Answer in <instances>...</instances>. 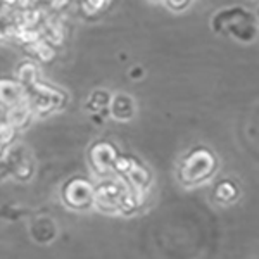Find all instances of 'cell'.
Returning a JSON list of instances; mask_svg holds the SVG:
<instances>
[{
	"label": "cell",
	"mask_w": 259,
	"mask_h": 259,
	"mask_svg": "<svg viewBox=\"0 0 259 259\" xmlns=\"http://www.w3.org/2000/svg\"><path fill=\"white\" fill-rule=\"evenodd\" d=\"M18 2H19V0H2V4H4V6H7V7L18 6Z\"/></svg>",
	"instance_id": "obj_12"
},
{
	"label": "cell",
	"mask_w": 259,
	"mask_h": 259,
	"mask_svg": "<svg viewBox=\"0 0 259 259\" xmlns=\"http://www.w3.org/2000/svg\"><path fill=\"white\" fill-rule=\"evenodd\" d=\"M133 111V102L126 95H118L112 100V114L119 119H126Z\"/></svg>",
	"instance_id": "obj_5"
},
{
	"label": "cell",
	"mask_w": 259,
	"mask_h": 259,
	"mask_svg": "<svg viewBox=\"0 0 259 259\" xmlns=\"http://www.w3.org/2000/svg\"><path fill=\"white\" fill-rule=\"evenodd\" d=\"M14 36L18 38L21 44L31 47L33 44H36L38 40H41V31L36 28H16Z\"/></svg>",
	"instance_id": "obj_7"
},
{
	"label": "cell",
	"mask_w": 259,
	"mask_h": 259,
	"mask_svg": "<svg viewBox=\"0 0 259 259\" xmlns=\"http://www.w3.org/2000/svg\"><path fill=\"white\" fill-rule=\"evenodd\" d=\"M30 50L33 52V56L41 62H50L54 59V56H56V50H54V47L44 38L38 40L36 44H33L30 47Z\"/></svg>",
	"instance_id": "obj_6"
},
{
	"label": "cell",
	"mask_w": 259,
	"mask_h": 259,
	"mask_svg": "<svg viewBox=\"0 0 259 259\" xmlns=\"http://www.w3.org/2000/svg\"><path fill=\"white\" fill-rule=\"evenodd\" d=\"M211 28L220 35L230 36L242 44H250L257 36L256 16L240 6L227 7L216 12L211 19Z\"/></svg>",
	"instance_id": "obj_1"
},
{
	"label": "cell",
	"mask_w": 259,
	"mask_h": 259,
	"mask_svg": "<svg viewBox=\"0 0 259 259\" xmlns=\"http://www.w3.org/2000/svg\"><path fill=\"white\" fill-rule=\"evenodd\" d=\"M71 4V0H49V6L52 11H64L66 7H68Z\"/></svg>",
	"instance_id": "obj_11"
},
{
	"label": "cell",
	"mask_w": 259,
	"mask_h": 259,
	"mask_svg": "<svg viewBox=\"0 0 259 259\" xmlns=\"http://www.w3.org/2000/svg\"><path fill=\"white\" fill-rule=\"evenodd\" d=\"M31 109L24 104H16V106L11 107L9 114H7V123L11 124L12 128L14 126H23L24 123L30 118Z\"/></svg>",
	"instance_id": "obj_4"
},
{
	"label": "cell",
	"mask_w": 259,
	"mask_h": 259,
	"mask_svg": "<svg viewBox=\"0 0 259 259\" xmlns=\"http://www.w3.org/2000/svg\"><path fill=\"white\" fill-rule=\"evenodd\" d=\"M38 78V69H36L35 62L24 61L18 68V81L23 87H33Z\"/></svg>",
	"instance_id": "obj_3"
},
{
	"label": "cell",
	"mask_w": 259,
	"mask_h": 259,
	"mask_svg": "<svg viewBox=\"0 0 259 259\" xmlns=\"http://www.w3.org/2000/svg\"><path fill=\"white\" fill-rule=\"evenodd\" d=\"M190 2L192 0H166V6L169 7L171 11H183V9H187V7L190 6Z\"/></svg>",
	"instance_id": "obj_10"
},
{
	"label": "cell",
	"mask_w": 259,
	"mask_h": 259,
	"mask_svg": "<svg viewBox=\"0 0 259 259\" xmlns=\"http://www.w3.org/2000/svg\"><path fill=\"white\" fill-rule=\"evenodd\" d=\"M14 30H16V26L12 24V21H6L0 16V40L14 36Z\"/></svg>",
	"instance_id": "obj_9"
},
{
	"label": "cell",
	"mask_w": 259,
	"mask_h": 259,
	"mask_svg": "<svg viewBox=\"0 0 259 259\" xmlns=\"http://www.w3.org/2000/svg\"><path fill=\"white\" fill-rule=\"evenodd\" d=\"M109 0H81V7L89 14H99L107 7Z\"/></svg>",
	"instance_id": "obj_8"
},
{
	"label": "cell",
	"mask_w": 259,
	"mask_h": 259,
	"mask_svg": "<svg viewBox=\"0 0 259 259\" xmlns=\"http://www.w3.org/2000/svg\"><path fill=\"white\" fill-rule=\"evenodd\" d=\"M24 97V87L19 81L12 80H0V104L4 106H16Z\"/></svg>",
	"instance_id": "obj_2"
}]
</instances>
